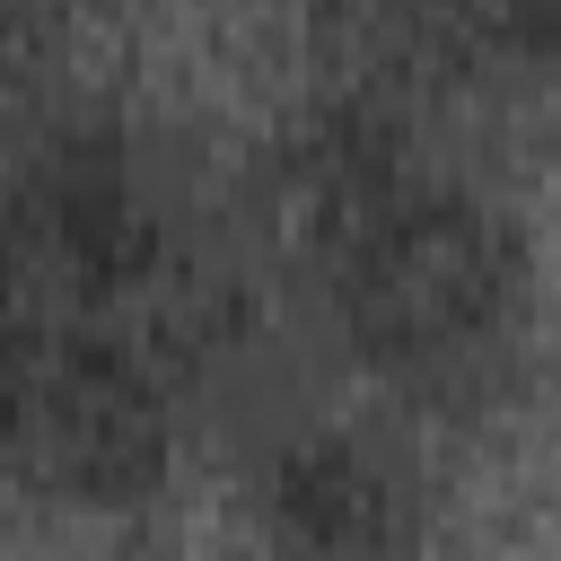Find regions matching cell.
I'll list each match as a JSON object with an SVG mask.
<instances>
[{"instance_id": "6da1fadb", "label": "cell", "mask_w": 561, "mask_h": 561, "mask_svg": "<svg viewBox=\"0 0 561 561\" xmlns=\"http://www.w3.org/2000/svg\"><path fill=\"white\" fill-rule=\"evenodd\" d=\"M237 245L140 114L70 105L0 149V473L44 508L175 482L237 351Z\"/></svg>"}, {"instance_id": "7a4b0ae2", "label": "cell", "mask_w": 561, "mask_h": 561, "mask_svg": "<svg viewBox=\"0 0 561 561\" xmlns=\"http://www.w3.org/2000/svg\"><path fill=\"white\" fill-rule=\"evenodd\" d=\"M280 272L403 421H482L535 359V254L394 96L316 105L272 167Z\"/></svg>"}, {"instance_id": "5b68a950", "label": "cell", "mask_w": 561, "mask_h": 561, "mask_svg": "<svg viewBox=\"0 0 561 561\" xmlns=\"http://www.w3.org/2000/svg\"><path fill=\"white\" fill-rule=\"evenodd\" d=\"M53 9H61V0H0V53H9L18 35H35V26L53 18Z\"/></svg>"}, {"instance_id": "3957f363", "label": "cell", "mask_w": 561, "mask_h": 561, "mask_svg": "<svg viewBox=\"0 0 561 561\" xmlns=\"http://www.w3.org/2000/svg\"><path fill=\"white\" fill-rule=\"evenodd\" d=\"M245 508L272 561H421L438 526L421 456L351 412L272 421L245 465Z\"/></svg>"}, {"instance_id": "277c9868", "label": "cell", "mask_w": 561, "mask_h": 561, "mask_svg": "<svg viewBox=\"0 0 561 561\" xmlns=\"http://www.w3.org/2000/svg\"><path fill=\"white\" fill-rule=\"evenodd\" d=\"M333 44L377 70L368 96H491L561 70V0H316Z\"/></svg>"}]
</instances>
